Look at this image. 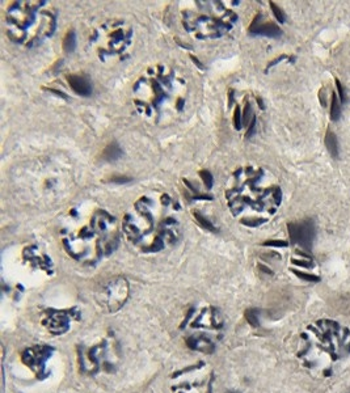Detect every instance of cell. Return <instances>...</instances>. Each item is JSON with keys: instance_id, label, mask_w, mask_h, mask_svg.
<instances>
[{"instance_id": "1", "label": "cell", "mask_w": 350, "mask_h": 393, "mask_svg": "<svg viewBox=\"0 0 350 393\" xmlns=\"http://www.w3.org/2000/svg\"><path fill=\"white\" fill-rule=\"evenodd\" d=\"M212 384V371L205 363L186 367L176 372L172 378L173 393H210Z\"/></svg>"}, {"instance_id": "2", "label": "cell", "mask_w": 350, "mask_h": 393, "mask_svg": "<svg viewBox=\"0 0 350 393\" xmlns=\"http://www.w3.org/2000/svg\"><path fill=\"white\" fill-rule=\"evenodd\" d=\"M111 350L112 347L106 340H100L89 346H83V349L79 351V363L82 370L91 375L107 371L114 364L116 358V354Z\"/></svg>"}, {"instance_id": "3", "label": "cell", "mask_w": 350, "mask_h": 393, "mask_svg": "<svg viewBox=\"0 0 350 393\" xmlns=\"http://www.w3.org/2000/svg\"><path fill=\"white\" fill-rule=\"evenodd\" d=\"M129 295V283L122 276L107 280L97 292V301L107 312H116L126 303Z\"/></svg>"}, {"instance_id": "4", "label": "cell", "mask_w": 350, "mask_h": 393, "mask_svg": "<svg viewBox=\"0 0 350 393\" xmlns=\"http://www.w3.org/2000/svg\"><path fill=\"white\" fill-rule=\"evenodd\" d=\"M52 349L50 346H33L29 347L22 353V360L29 369L37 375L38 378H43L45 366L52 355Z\"/></svg>"}, {"instance_id": "5", "label": "cell", "mask_w": 350, "mask_h": 393, "mask_svg": "<svg viewBox=\"0 0 350 393\" xmlns=\"http://www.w3.org/2000/svg\"><path fill=\"white\" fill-rule=\"evenodd\" d=\"M290 239L294 244H299L304 249L312 248L315 239V226L311 220H304L298 224H289Z\"/></svg>"}, {"instance_id": "6", "label": "cell", "mask_w": 350, "mask_h": 393, "mask_svg": "<svg viewBox=\"0 0 350 393\" xmlns=\"http://www.w3.org/2000/svg\"><path fill=\"white\" fill-rule=\"evenodd\" d=\"M42 325L52 334H62L70 329L71 315L66 311H47L42 320Z\"/></svg>"}, {"instance_id": "7", "label": "cell", "mask_w": 350, "mask_h": 393, "mask_svg": "<svg viewBox=\"0 0 350 393\" xmlns=\"http://www.w3.org/2000/svg\"><path fill=\"white\" fill-rule=\"evenodd\" d=\"M189 326L200 329H219L222 326V319L214 310L205 308L194 317V320H191Z\"/></svg>"}, {"instance_id": "8", "label": "cell", "mask_w": 350, "mask_h": 393, "mask_svg": "<svg viewBox=\"0 0 350 393\" xmlns=\"http://www.w3.org/2000/svg\"><path fill=\"white\" fill-rule=\"evenodd\" d=\"M68 83H70L71 88L80 96H89L92 92V87L89 84L88 79L83 76H77V75L70 76L68 77Z\"/></svg>"}, {"instance_id": "9", "label": "cell", "mask_w": 350, "mask_h": 393, "mask_svg": "<svg viewBox=\"0 0 350 393\" xmlns=\"http://www.w3.org/2000/svg\"><path fill=\"white\" fill-rule=\"evenodd\" d=\"M187 345H189L192 349H194V350L205 351V353L211 351L212 347H214L211 340L203 334H196L193 335V337H191L189 338V341H187Z\"/></svg>"}, {"instance_id": "10", "label": "cell", "mask_w": 350, "mask_h": 393, "mask_svg": "<svg viewBox=\"0 0 350 393\" xmlns=\"http://www.w3.org/2000/svg\"><path fill=\"white\" fill-rule=\"evenodd\" d=\"M251 32L255 34H261V36H266V37H277V36H280L282 32L281 29L277 26L276 24H272V22H266V24H252V28H251Z\"/></svg>"}, {"instance_id": "11", "label": "cell", "mask_w": 350, "mask_h": 393, "mask_svg": "<svg viewBox=\"0 0 350 393\" xmlns=\"http://www.w3.org/2000/svg\"><path fill=\"white\" fill-rule=\"evenodd\" d=\"M121 156H122V150H121L120 146L117 145V143H112V145L107 146L105 148L104 154H102V157L106 161H114V160L120 159Z\"/></svg>"}, {"instance_id": "12", "label": "cell", "mask_w": 350, "mask_h": 393, "mask_svg": "<svg viewBox=\"0 0 350 393\" xmlns=\"http://www.w3.org/2000/svg\"><path fill=\"white\" fill-rule=\"evenodd\" d=\"M326 147L332 156L337 157V155H338L337 138H336V135L331 131V130H328L326 134Z\"/></svg>"}, {"instance_id": "13", "label": "cell", "mask_w": 350, "mask_h": 393, "mask_svg": "<svg viewBox=\"0 0 350 393\" xmlns=\"http://www.w3.org/2000/svg\"><path fill=\"white\" fill-rule=\"evenodd\" d=\"M340 104H338V98L336 93L332 95V104H331V118L332 121H338L340 118Z\"/></svg>"}, {"instance_id": "14", "label": "cell", "mask_w": 350, "mask_h": 393, "mask_svg": "<svg viewBox=\"0 0 350 393\" xmlns=\"http://www.w3.org/2000/svg\"><path fill=\"white\" fill-rule=\"evenodd\" d=\"M63 49L66 52H71L75 49V33L74 32H68L66 34L65 40H63Z\"/></svg>"}, {"instance_id": "15", "label": "cell", "mask_w": 350, "mask_h": 393, "mask_svg": "<svg viewBox=\"0 0 350 393\" xmlns=\"http://www.w3.org/2000/svg\"><path fill=\"white\" fill-rule=\"evenodd\" d=\"M193 215H194V218L197 219V221H198V223H200V226H202L203 228H206V230H209V231H215V228L212 227L211 223H210V221L207 220V219L203 218V216L201 215V214H198V212L194 211V212H193Z\"/></svg>"}, {"instance_id": "16", "label": "cell", "mask_w": 350, "mask_h": 393, "mask_svg": "<svg viewBox=\"0 0 350 393\" xmlns=\"http://www.w3.org/2000/svg\"><path fill=\"white\" fill-rule=\"evenodd\" d=\"M292 273H294L297 276H299L301 279L307 280V282H319L320 280L319 276L312 275V274H306L303 273V271H299V270H292Z\"/></svg>"}, {"instance_id": "17", "label": "cell", "mask_w": 350, "mask_h": 393, "mask_svg": "<svg viewBox=\"0 0 350 393\" xmlns=\"http://www.w3.org/2000/svg\"><path fill=\"white\" fill-rule=\"evenodd\" d=\"M265 219H261V218H248V219H243L241 220V223L246 226H248V227H257V226L262 224V223H265Z\"/></svg>"}, {"instance_id": "18", "label": "cell", "mask_w": 350, "mask_h": 393, "mask_svg": "<svg viewBox=\"0 0 350 393\" xmlns=\"http://www.w3.org/2000/svg\"><path fill=\"white\" fill-rule=\"evenodd\" d=\"M271 8L272 11H273L274 16H276V19L280 22H285V15H283L282 10H281L280 7L277 6L276 3H273V2H271Z\"/></svg>"}, {"instance_id": "19", "label": "cell", "mask_w": 350, "mask_h": 393, "mask_svg": "<svg viewBox=\"0 0 350 393\" xmlns=\"http://www.w3.org/2000/svg\"><path fill=\"white\" fill-rule=\"evenodd\" d=\"M233 125H235V129L236 130L241 129V116H240L239 106L235 109V114H233Z\"/></svg>"}, {"instance_id": "20", "label": "cell", "mask_w": 350, "mask_h": 393, "mask_svg": "<svg viewBox=\"0 0 350 393\" xmlns=\"http://www.w3.org/2000/svg\"><path fill=\"white\" fill-rule=\"evenodd\" d=\"M266 246H277V248H285L287 246V241H283V240H269L264 244Z\"/></svg>"}, {"instance_id": "21", "label": "cell", "mask_w": 350, "mask_h": 393, "mask_svg": "<svg viewBox=\"0 0 350 393\" xmlns=\"http://www.w3.org/2000/svg\"><path fill=\"white\" fill-rule=\"evenodd\" d=\"M200 176H201V177H202V180H203V182H205L206 186L211 187V185H212L211 175H210V173L207 172V171H201Z\"/></svg>"}, {"instance_id": "22", "label": "cell", "mask_w": 350, "mask_h": 393, "mask_svg": "<svg viewBox=\"0 0 350 393\" xmlns=\"http://www.w3.org/2000/svg\"><path fill=\"white\" fill-rule=\"evenodd\" d=\"M112 182H116V184H126V182L131 181V178L126 177V176H114L111 178Z\"/></svg>"}, {"instance_id": "23", "label": "cell", "mask_w": 350, "mask_h": 393, "mask_svg": "<svg viewBox=\"0 0 350 393\" xmlns=\"http://www.w3.org/2000/svg\"><path fill=\"white\" fill-rule=\"evenodd\" d=\"M336 87H337V91H338V95H340L341 102H345L346 101V96H345L344 88H342V86H341V83L338 81V80H336Z\"/></svg>"}, {"instance_id": "24", "label": "cell", "mask_w": 350, "mask_h": 393, "mask_svg": "<svg viewBox=\"0 0 350 393\" xmlns=\"http://www.w3.org/2000/svg\"><path fill=\"white\" fill-rule=\"evenodd\" d=\"M249 117H251V106L249 104H246V108H244V114H243V123L247 125L249 122Z\"/></svg>"}, {"instance_id": "25", "label": "cell", "mask_w": 350, "mask_h": 393, "mask_svg": "<svg viewBox=\"0 0 350 393\" xmlns=\"http://www.w3.org/2000/svg\"><path fill=\"white\" fill-rule=\"evenodd\" d=\"M292 264L298 265V266H304V267H312V262L308 261H302V260H292Z\"/></svg>"}]
</instances>
